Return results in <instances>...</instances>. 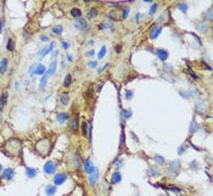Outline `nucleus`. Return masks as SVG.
<instances>
[{
	"mask_svg": "<svg viewBox=\"0 0 213 196\" xmlns=\"http://www.w3.org/2000/svg\"><path fill=\"white\" fill-rule=\"evenodd\" d=\"M56 168H57V164H56L54 161H49V162H46L44 164V172L46 174H53V173H55Z\"/></svg>",
	"mask_w": 213,
	"mask_h": 196,
	"instance_id": "f257e3e1",
	"label": "nucleus"
},
{
	"mask_svg": "<svg viewBox=\"0 0 213 196\" xmlns=\"http://www.w3.org/2000/svg\"><path fill=\"white\" fill-rule=\"evenodd\" d=\"M66 179H67V174L66 173H59V174L55 175L54 183H55V185H61V184H64L66 182Z\"/></svg>",
	"mask_w": 213,
	"mask_h": 196,
	"instance_id": "f03ea898",
	"label": "nucleus"
},
{
	"mask_svg": "<svg viewBox=\"0 0 213 196\" xmlns=\"http://www.w3.org/2000/svg\"><path fill=\"white\" fill-rule=\"evenodd\" d=\"M160 33H161V27H160V26H153V27L151 28V30H150V38L156 39L160 35Z\"/></svg>",
	"mask_w": 213,
	"mask_h": 196,
	"instance_id": "7ed1b4c3",
	"label": "nucleus"
},
{
	"mask_svg": "<svg viewBox=\"0 0 213 196\" xmlns=\"http://www.w3.org/2000/svg\"><path fill=\"white\" fill-rule=\"evenodd\" d=\"M208 28H210V23L207 22V21H201V22L197 23V29H199L200 32H202V33L207 32Z\"/></svg>",
	"mask_w": 213,
	"mask_h": 196,
	"instance_id": "20e7f679",
	"label": "nucleus"
},
{
	"mask_svg": "<svg viewBox=\"0 0 213 196\" xmlns=\"http://www.w3.org/2000/svg\"><path fill=\"white\" fill-rule=\"evenodd\" d=\"M196 110L199 112H204L207 110V102L205 100H199L196 102Z\"/></svg>",
	"mask_w": 213,
	"mask_h": 196,
	"instance_id": "39448f33",
	"label": "nucleus"
},
{
	"mask_svg": "<svg viewBox=\"0 0 213 196\" xmlns=\"http://www.w3.org/2000/svg\"><path fill=\"white\" fill-rule=\"evenodd\" d=\"M84 167H85V172H87V173H89V174H91L93 172L95 171L94 164H93V162L90 161L89 158H88L87 161H85V163H84Z\"/></svg>",
	"mask_w": 213,
	"mask_h": 196,
	"instance_id": "423d86ee",
	"label": "nucleus"
},
{
	"mask_svg": "<svg viewBox=\"0 0 213 196\" xmlns=\"http://www.w3.org/2000/svg\"><path fill=\"white\" fill-rule=\"evenodd\" d=\"M156 54H157V56L160 57L161 61H166V60L168 59V53H167V51H166L164 49H157Z\"/></svg>",
	"mask_w": 213,
	"mask_h": 196,
	"instance_id": "0eeeda50",
	"label": "nucleus"
},
{
	"mask_svg": "<svg viewBox=\"0 0 213 196\" xmlns=\"http://www.w3.org/2000/svg\"><path fill=\"white\" fill-rule=\"evenodd\" d=\"M53 49H54V43H50V45H49V46H45V48H44V49H43V50H41L40 53H39L40 57L43 59L46 54H49L50 51H53Z\"/></svg>",
	"mask_w": 213,
	"mask_h": 196,
	"instance_id": "6e6552de",
	"label": "nucleus"
},
{
	"mask_svg": "<svg viewBox=\"0 0 213 196\" xmlns=\"http://www.w3.org/2000/svg\"><path fill=\"white\" fill-rule=\"evenodd\" d=\"M14 174H15V171L12 168H7L5 169L4 173H3V178L4 179H12L14 178Z\"/></svg>",
	"mask_w": 213,
	"mask_h": 196,
	"instance_id": "1a4fd4ad",
	"label": "nucleus"
},
{
	"mask_svg": "<svg viewBox=\"0 0 213 196\" xmlns=\"http://www.w3.org/2000/svg\"><path fill=\"white\" fill-rule=\"evenodd\" d=\"M97 179H99V171L95 168V171L90 174V177H89V182H90L91 185H95V183L97 182Z\"/></svg>",
	"mask_w": 213,
	"mask_h": 196,
	"instance_id": "9d476101",
	"label": "nucleus"
},
{
	"mask_svg": "<svg viewBox=\"0 0 213 196\" xmlns=\"http://www.w3.org/2000/svg\"><path fill=\"white\" fill-rule=\"evenodd\" d=\"M7 65H9L7 59H3L1 61H0V73H1V74H4L5 72H6V70H7Z\"/></svg>",
	"mask_w": 213,
	"mask_h": 196,
	"instance_id": "9b49d317",
	"label": "nucleus"
},
{
	"mask_svg": "<svg viewBox=\"0 0 213 196\" xmlns=\"http://www.w3.org/2000/svg\"><path fill=\"white\" fill-rule=\"evenodd\" d=\"M68 113H66V112H64V113H59L57 115V117H56V120H57V122L60 123V124H62L64 122H66L67 120H68Z\"/></svg>",
	"mask_w": 213,
	"mask_h": 196,
	"instance_id": "f8f14e48",
	"label": "nucleus"
},
{
	"mask_svg": "<svg viewBox=\"0 0 213 196\" xmlns=\"http://www.w3.org/2000/svg\"><path fill=\"white\" fill-rule=\"evenodd\" d=\"M34 73H35V74H45V73H46V67H45L44 65H38V66H35Z\"/></svg>",
	"mask_w": 213,
	"mask_h": 196,
	"instance_id": "ddd939ff",
	"label": "nucleus"
},
{
	"mask_svg": "<svg viewBox=\"0 0 213 196\" xmlns=\"http://www.w3.org/2000/svg\"><path fill=\"white\" fill-rule=\"evenodd\" d=\"M48 74H44L43 77H41V79H40V83H39V90H41L43 91L44 89H45V85H46V82H48Z\"/></svg>",
	"mask_w": 213,
	"mask_h": 196,
	"instance_id": "4468645a",
	"label": "nucleus"
},
{
	"mask_svg": "<svg viewBox=\"0 0 213 196\" xmlns=\"http://www.w3.org/2000/svg\"><path fill=\"white\" fill-rule=\"evenodd\" d=\"M55 193H56V187H54V185H48L45 188V194L48 196H53L55 195Z\"/></svg>",
	"mask_w": 213,
	"mask_h": 196,
	"instance_id": "2eb2a0df",
	"label": "nucleus"
},
{
	"mask_svg": "<svg viewBox=\"0 0 213 196\" xmlns=\"http://www.w3.org/2000/svg\"><path fill=\"white\" fill-rule=\"evenodd\" d=\"M55 71H56V61L54 60L53 62H51V65H50V67H49V70L46 71V74H48V76H51V74L55 73Z\"/></svg>",
	"mask_w": 213,
	"mask_h": 196,
	"instance_id": "dca6fc26",
	"label": "nucleus"
},
{
	"mask_svg": "<svg viewBox=\"0 0 213 196\" xmlns=\"http://www.w3.org/2000/svg\"><path fill=\"white\" fill-rule=\"evenodd\" d=\"M121 182V174H119V172H115L112 175V179H111V183L112 184H117Z\"/></svg>",
	"mask_w": 213,
	"mask_h": 196,
	"instance_id": "f3484780",
	"label": "nucleus"
},
{
	"mask_svg": "<svg viewBox=\"0 0 213 196\" xmlns=\"http://www.w3.org/2000/svg\"><path fill=\"white\" fill-rule=\"evenodd\" d=\"M26 173H27L28 178H34L35 175H37V169H34V168H30V167H28L27 169H26Z\"/></svg>",
	"mask_w": 213,
	"mask_h": 196,
	"instance_id": "a211bd4d",
	"label": "nucleus"
},
{
	"mask_svg": "<svg viewBox=\"0 0 213 196\" xmlns=\"http://www.w3.org/2000/svg\"><path fill=\"white\" fill-rule=\"evenodd\" d=\"M70 128H71V130H76L78 128V118L77 117H74V118H72V120H71Z\"/></svg>",
	"mask_w": 213,
	"mask_h": 196,
	"instance_id": "6ab92c4d",
	"label": "nucleus"
},
{
	"mask_svg": "<svg viewBox=\"0 0 213 196\" xmlns=\"http://www.w3.org/2000/svg\"><path fill=\"white\" fill-rule=\"evenodd\" d=\"M61 102H62V105H68V102H70V95L67 94V93L61 94Z\"/></svg>",
	"mask_w": 213,
	"mask_h": 196,
	"instance_id": "aec40b11",
	"label": "nucleus"
},
{
	"mask_svg": "<svg viewBox=\"0 0 213 196\" xmlns=\"http://www.w3.org/2000/svg\"><path fill=\"white\" fill-rule=\"evenodd\" d=\"M97 9H95V7H91L89 11H88V17L89 18H95L96 16H97Z\"/></svg>",
	"mask_w": 213,
	"mask_h": 196,
	"instance_id": "412c9836",
	"label": "nucleus"
},
{
	"mask_svg": "<svg viewBox=\"0 0 213 196\" xmlns=\"http://www.w3.org/2000/svg\"><path fill=\"white\" fill-rule=\"evenodd\" d=\"M71 15L73 17H79L80 15H82V11H80V9H78V7H73L71 10Z\"/></svg>",
	"mask_w": 213,
	"mask_h": 196,
	"instance_id": "4be33fe9",
	"label": "nucleus"
},
{
	"mask_svg": "<svg viewBox=\"0 0 213 196\" xmlns=\"http://www.w3.org/2000/svg\"><path fill=\"white\" fill-rule=\"evenodd\" d=\"M6 48H7L9 51H14L15 50V42H14V39H9Z\"/></svg>",
	"mask_w": 213,
	"mask_h": 196,
	"instance_id": "5701e85b",
	"label": "nucleus"
},
{
	"mask_svg": "<svg viewBox=\"0 0 213 196\" xmlns=\"http://www.w3.org/2000/svg\"><path fill=\"white\" fill-rule=\"evenodd\" d=\"M106 46L105 45H103L102 46V48H101V50L100 51H99V54H97V59H102L103 57V56H105V54H106Z\"/></svg>",
	"mask_w": 213,
	"mask_h": 196,
	"instance_id": "b1692460",
	"label": "nucleus"
},
{
	"mask_svg": "<svg viewBox=\"0 0 213 196\" xmlns=\"http://www.w3.org/2000/svg\"><path fill=\"white\" fill-rule=\"evenodd\" d=\"M71 83H72V77H71V74H67L66 77H65V87H70L71 85Z\"/></svg>",
	"mask_w": 213,
	"mask_h": 196,
	"instance_id": "393cba45",
	"label": "nucleus"
},
{
	"mask_svg": "<svg viewBox=\"0 0 213 196\" xmlns=\"http://www.w3.org/2000/svg\"><path fill=\"white\" fill-rule=\"evenodd\" d=\"M7 96H9V95H7V93L5 91L4 94H3V96L0 97V102H1V104H3L4 106H5V104H6V102H7Z\"/></svg>",
	"mask_w": 213,
	"mask_h": 196,
	"instance_id": "a878e982",
	"label": "nucleus"
},
{
	"mask_svg": "<svg viewBox=\"0 0 213 196\" xmlns=\"http://www.w3.org/2000/svg\"><path fill=\"white\" fill-rule=\"evenodd\" d=\"M53 32L55 33V34H61L62 33V26H55V27L53 28Z\"/></svg>",
	"mask_w": 213,
	"mask_h": 196,
	"instance_id": "bb28decb",
	"label": "nucleus"
},
{
	"mask_svg": "<svg viewBox=\"0 0 213 196\" xmlns=\"http://www.w3.org/2000/svg\"><path fill=\"white\" fill-rule=\"evenodd\" d=\"M129 11H131V9H129V7L123 9V12H122V18H127V16L129 15Z\"/></svg>",
	"mask_w": 213,
	"mask_h": 196,
	"instance_id": "cd10ccee",
	"label": "nucleus"
},
{
	"mask_svg": "<svg viewBox=\"0 0 213 196\" xmlns=\"http://www.w3.org/2000/svg\"><path fill=\"white\" fill-rule=\"evenodd\" d=\"M196 127H197V123L195 121H193V122H191V126H190V133H194L197 129Z\"/></svg>",
	"mask_w": 213,
	"mask_h": 196,
	"instance_id": "c85d7f7f",
	"label": "nucleus"
},
{
	"mask_svg": "<svg viewBox=\"0 0 213 196\" xmlns=\"http://www.w3.org/2000/svg\"><path fill=\"white\" fill-rule=\"evenodd\" d=\"M179 9H180L183 12H186V10H188V5H186L185 3H180V4H179Z\"/></svg>",
	"mask_w": 213,
	"mask_h": 196,
	"instance_id": "c756f323",
	"label": "nucleus"
},
{
	"mask_svg": "<svg viewBox=\"0 0 213 196\" xmlns=\"http://www.w3.org/2000/svg\"><path fill=\"white\" fill-rule=\"evenodd\" d=\"M133 94H134V93L132 91V90H126V99H128V100H131L132 99V97H133Z\"/></svg>",
	"mask_w": 213,
	"mask_h": 196,
	"instance_id": "7c9ffc66",
	"label": "nucleus"
},
{
	"mask_svg": "<svg viewBox=\"0 0 213 196\" xmlns=\"http://www.w3.org/2000/svg\"><path fill=\"white\" fill-rule=\"evenodd\" d=\"M156 10H157V4H152L151 9H150V15H153L156 12Z\"/></svg>",
	"mask_w": 213,
	"mask_h": 196,
	"instance_id": "2f4dec72",
	"label": "nucleus"
},
{
	"mask_svg": "<svg viewBox=\"0 0 213 196\" xmlns=\"http://www.w3.org/2000/svg\"><path fill=\"white\" fill-rule=\"evenodd\" d=\"M131 116H132V111L131 110H127V111L123 112V118H129Z\"/></svg>",
	"mask_w": 213,
	"mask_h": 196,
	"instance_id": "473e14b6",
	"label": "nucleus"
},
{
	"mask_svg": "<svg viewBox=\"0 0 213 196\" xmlns=\"http://www.w3.org/2000/svg\"><path fill=\"white\" fill-rule=\"evenodd\" d=\"M206 18H208V21H212V9H210L208 11H207V14L205 15Z\"/></svg>",
	"mask_w": 213,
	"mask_h": 196,
	"instance_id": "72a5a7b5",
	"label": "nucleus"
},
{
	"mask_svg": "<svg viewBox=\"0 0 213 196\" xmlns=\"http://www.w3.org/2000/svg\"><path fill=\"white\" fill-rule=\"evenodd\" d=\"M155 160L160 163H164V158H162V156H160V155H156L155 156Z\"/></svg>",
	"mask_w": 213,
	"mask_h": 196,
	"instance_id": "f704fd0d",
	"label": "nucleus"
},
{
	"mask_svg": "<svg viewBox=\"0 0 213 196\" xmlns=\"http://www.w3.org/2000/svg\"><path fill=\"white\" fill-rule=\"evenodd\" d=\"M82 133L84 137H87V123H83L82 124Z\"/></svg>",
	"mask_w": 213,
	"mask_h": 196,
	"instance_id": "c9c22d12",
	"label": "nucleus"
},
{
	"mask_svg": "<svg viewBox=\"0 0 213 196\" xmlns=\"http://www.w3.org/2000/svg\"><path fill=\"white\" fill-rule=\"evenodd\" d=\"M151 172H152V175H156V174L158 175V174H160V169H158V168H156V169H155V168L152 167V168H151Z\"/></svg>",
	"mask_w": 213,
	"mask_h": 196,
	"instance_id": "e433bc0d",
	"label": "nucleus"
},
{
	"mask_svg": "<svg viewBox=\"0 0 213 196\" xmlns=\"http://www.w3.org/2000/svg\"><path fill=\"white\" fill-rule=\"evenodd\" d=\"M107 67H108V64H106V65H103V66L101 67V68H100V70H99V71H97V73H101V72H103V71H105V70L107 68Z\"/></svg>",
	"mask_w": 213,
	"mask_h": 196,
	"instance_id": "4c0bfd02",
	"label": "nucleus"
},
{
	"mask_svg": "<svg viewBox=\"0 0 213 196\" xmlns=\"http://www.w3.org/2000/svg\"><path fill=\"white\" fill-rule=\"evenodd\" d=\"M96 65H97V61H91V62L88 64V66H89V67H93V68H94V67H96Z\"/></svg>",
	"mask_w": 213,
	"mask_h": 196,
	"instance_id": "58836bf2",
	"label": "nucleus"
},
{
	"mask_svg": "<svg viewBox=\"0 0 213 196\" xmlns=\"http://www.w3.org/2000/svg\"><path fill=\"white\" fill-rule=\"evenodd\" d=\"M40 40H41V42H48L49 38L46 37V35H40Z\"/></svg>",
	"mask_w": 213,
	"mask_h": 196,
	"instance_id": "ea45409f",
	"label": "nucleus"
},
{
	"mask_svg": "<svg viewBox=\"0 0 213 196\" xmlns=\"http://www.w3.org/2000/svg\"><path fill=\"white\" fill-rule=\"evenodd\" d=\"M116 53H121V49H122V45L121 44H118V45H116Z\"/></svg>",
	"mask_w": 213,
	"mask_h": 196,
	"instance_id": "a19ab883",
	"label": "nucleus"
},
{
	"mask_svg": "<svg viewBox=\"0 0 213 196\" xmlns=\"http://www.w3.org/2000/svg\"><path fill=\"white\" fill-rule=\"evenodd\" d=\"M62 46H64V49L67 50V49L70 48V44H68V43H66V42H62Z\"/></svg>",
	"mask_w": 213,
	"mask_h": 196,
	"instance_id": "79ce46f5",
	"label": "nucleus"
},
{
	"mask_svg": "<svg viewBox=\"0 0 213 196\" xmlns=\"http://www.w3.org/2000/svg\"><path fill=\"white\" fill-rule=\"evenodd\" d=\"M122 164H123V160H119L118 162H116V167L119 168V166H122Z\"/></svg>",
	"mask_w": 213,
	"mask_h": 196,
	"instance_id": "37998d69",
	"label": "nucleus"
},
{
	"mask_svg": "<svg viewBox=\"0 0 213 196\" xmlns=\"http://www.w3.org/2000/svg\"><path fill=\"white\" fill-rule=\"evenodd\" d=\"M184 149H186V145L184 146H181V149H179V155H183V152H184Z\"/></svg>",
	"mask_w": 213,
	"mask_h": 196,
	"instance_id": "c03bdc74",
	"label": "nucleus"
},
{
	"mask_svg": "<svg viewBox=\"0 0 213 196\" xmlns=\"http://www.w3.org/2000/svg\"><path fill=\"white\" fill-rule=\"evenodd\" d=\"M87 55H89V56H93V55H94V51H93V50H91V51H89V53H88Z\"/></svg>",
	"mask_w": 213,
	"mask_h": 196,
	"instance_id": "a18cd8bd",
	"label": "nucleus"
},
{
	"mask_svg": "<svg viewBox=\"0 0 213 196\" xmlns=\"http://www.w3.org/2000/svg\"><path fill=\"white\" fill-rule=\"evenodd\" d=\"M67 60H68V61H72V56H71V55H67Z\"/></svg>",
	"mask_w": 213,
	"mask_h": 196,
	"instance_id": "49530a36",
	"label": "nucleus"
},
{
	"mask_svg": "<svg viewBox=\"0 0 213 196\" xmlns=\"http://www.w3.org/2000/svg\"><path fill=\"white\" fill-rule=\"evenodd\" d=\"M139 17H140V14H137V15H135V20H137V21L139 20Z\"/></svg>",
	"mask_w": 213,
	"mask_h": 196,
	"instance_id": "de8ad7c7",
	"label": "nucleus"
},
{
	"mask_svg": "<svg viewBox=\"0 0 213 196\" xmlns=\"http://www.w3.org/2000/svg\"><path fill=\"white\" fill-rule=\"evenodd\" d=\"M15 87H16V90L18 89V82H16V84H15Z\"/></svg>",
	"mask_w": 213,
	"mask_h": 196,
	"instance_id": "09e8293b",
	"label": "nucleus"
},
{
	"mask_svg": "<svg viewBox=\"0 0 213 196\" xmlns=\"http://www.w3.org/2000/svg\"><path fill=\"white\" fill-rule=\"evenodd\" d=\"M1 169H3V166H1V163H0V172H1Z\"/></svg>",
	"mask_w": 213,
	"mask_h": 196,
	"instance_id": "8fccbe9b",
	"label": "nucleus"
}]
</instances>
